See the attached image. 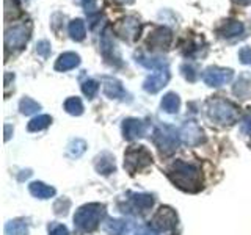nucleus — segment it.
I'll use <instances>...</instances> for the list:
<instances>
[{"mask_svg":"<svg viewBox=\"0 0 251 235\" xmlns=\"http://www.w3.org/2000/svg\"><path fill=\"white\" fill-rule=\"evenodd\" d=\"M168 177L173 184L184 191L196 193L202 188L201 171L193 166V164H188L185 162L176 160L173 163L168 169Z\"/></svg>","mask_w":251,"mask_h":235,"instance_id":"1","label":"nucleus"},{"mask_svg":"<svg viewBox=\"0 0 251 235\" xmlns=\"http://www.w3.org/2000/svg\"><path fill=\"white\" fill-rule=\"evenodd\" d=\"M206 113L210 121L222 125H231L237 122L239 119V107L232 102L222 99V97H212L206 104Z\"/></svg>","mask_w":251,"mask_h":235,"instance_id":"2","label":"nucleus"},{"mask_svg":"<svg viewBox=\"0 0 251 235\" xmlns=\"http://www.w3.org/2000/svg\"><path fill=\"white\" fill-rule=\"evenodd\" d=\"M105 215L104 204H86L82 206L74 215V224L80 232H93L100 223V218Z\"/></svg>","mask_w":251,"mask_h":235,"instance_id":"3","label":"nucleus"},{"mask_svg":"<svg viewBox=\"0 0 251 235\" xmlns=\"http://www.w3.org/2000/svg\"><path fill=\"white\" fill-rule=\"evenodd\" d=\"M31 36V24L21 22L5 30V47L6 50H21L25 47Z\"/></svg>","mask_w":251,"mask_h":235,"instance_id":"4","label":"nucleus"},{"mask_svg":"<svg viewBox=\"0 0 251 235\" xmlns=\"http://www.w3.org/2000/svg\"><path fill=\"white\" fill-rule=\"evenodd\" d=\"M151 163H152V155L145 146L130 147L129 151L124 154V168L127 169L130 174L143 171Z\"/></svg>","mask_w":251,"mask_h":235,"instance_id":"5","label":"nucleus"},{"mask_svg":"<svg viewBox=\"0 0 251 235\" xmlns=\"http://www.w3.org/2000/svg\"><path fill=\"white\" fill-rule=\"evenodd\" d=\"M152 140H154L155 146L159 147V151L162 154H165V155H168V154L175 152L176 149H177L180 135H177V132L173 127L163 125V127L155 129L154 135H152Z\"/></svg>","mask_w":251,"mask_h":235,"instance_id":"6","label":"nucleus"},{"mask_svg":"<svg viewBox=\"0 0 251 235\" xmlns=\"http://www.w3.org/2000/svg\"><path fill=\"white\" fill-rule=\"evenodd\" d=\"M234 72L229 68H218V66H210L202 72V80L207 86H222L232 80Z\"/></svg>","mask_w":251,"mask_h":235,"instance_id":"7","label":"nucleus"},{"mask_svg":"<svg viewBox=\"0 0 251 235\" xmlns=\"http://www.w3.org/2000/svg\"><path fill=\"white\" fill-rule=\"evenodd\" d=\"M115 33L118 36H121L126 41H135V39L140 36V30H141V25H140V21L137 18H124L121 21H118L115 24Z\"/></svg>","mask_w":251,"mask_h":235,"instance_id":"8","label":"nucleus"},{"mask_svg":"<svg viewBox=\"0 0 251 235\" xmlns=\"http://www.w3.org/2000/svg\"><path fill=\"white\" fill-rule=\"evenodd\" d=\"M152 227L155 231L160 232H168L173 231L177 224V215L176 212L170 207H160L157 210V213L152 218Z\"/></svg>","mask_w":251,"mask_h":235,"instance_id":"9","label":"nucleus"},{"mask_svg":"<svg viewBox=\"0 0 251 235\" xmlns=\"http://www.w3.org/2000/svg\"><path fill=\"white\" fill-rule=\"evenodd\" d=\"M173 41V33L167 27H157L154 28L148 38V46L152 50H167Z\"/></svg>","mask_w":251,"mask_h":235,"instance_id":"10","label":"nucleus"},{"mask_svg":"<svg viewBox=\"0 0 251 235\" xmlns=\"http://www.w3.org/2000/svg\"><path fill=\"white\" fill-rule=\"evenodd\" d=\"M168 82H170V68L159 69L143 82V90L146 93L155 94V93H159L163 86H167Z\"/></svg>","mask_w":251,"mask_h":235,"instance_id":"11","label":"nucleus"},{"mask_svg":"<svg viewBox=\"0 0 251 235\" xmlns=\"http://www.w3.org/2000/svg\"><path fill=\"white\" fill-rule=\"evenodd\" d=\"M146 132V124L140 119H135V118H129L123 122V133L126 140H135L140 137H145Z\"/></svg>","mask_w":251,"mask_h":235,"instance_id":"12","label":"nucleus"},{"mask_svg":"<svg viewBox=\"0 0 251 235\" xmlns=\"http://www.w3.org/2000/svg\"><path fill=\"white\" fill-rule=\"evenodd\" d=\"M102 83H104V94L110 99H121L124 100L127 93H126L123 83L113 77H104L102 78Z\"/></svg>","mask_w":251,"mask_h":235,"instance_id":"13","label":"nucleus"},{"mask_svg":"<svg viewBox=\"0 0 251 235\" xmlns=\"http://www.w3.org/2000/svg\"><path fill=\"white\" fill-rule=\"evenodd\" d=\"M180 138H182L184 143L190 144V146H195L202 141V130L196 125L195 122H187L182 130H180Z\"/></svg>","mask_w":251,"mask_h":235,"instance_id":"14","label":"nucleus"},{"mask_svg":"<svg viewBox=\"0 0 251 235\" xmlns=\"http://www.w3.org/2000/svg\"><path fill=\"white\" fill-rule=\"evenodd\" d=\"M80 65V57L74 52H65L61 53L57 63H55V69L60 70V72H65V70L74 69Z\"/></svg>","mask_w":251,"mask_h":235,"instance_id":"15","label":"nucleus"},{"mask_svg":"<svg viewBox=\"0 0 251 235\" xmlns=\"http://www.w3.org/2000/svg\"><path fill=\"white\" fill-rule=\"evenodd\" d=\"M94 166H96V171L99 174H104V176H108L112 174L115 171V159L113 155H110L108 152H104L100 154L98 159H96V163H94Z\"/></svg>","mask_w":251,"mask_h":235,"instance_id":"16","label":"nucleus"},{"mask_svg":"<svg viewBox=\"0 0 251 235\" xmlns=\"http://www.w3.org/2000/svg\"><path fill=\"white\" fill-rule=\"evenodd\" d=\"M132 209L137 212H146L152 207L154 199L151 194H138V193H129Z\"/></svg>","mask_w":251,"mask_h":235,"instance_id":"17","label":"nucleus"},{"mask_svg":"<svg viewBox=\"0 0 251 235\" xmlns=\"http://www.w3.org/2000/svg\"><path fill=\"white\" fill-rule=\"evenodd\" d=\"M30 193L38 199H49L52 196H55V188L50 185H46L43 182H31L30 184Z\"/></svg>","mask_w":251,"mask_h":235,"instance_id":"18","label":"nucleus"},{"mask_svg":"<svg viewBox=\"0 0 251 235\" xmlns=\"http://www.w3.org/2000/svg\"><path fill=\"white\" fill-rule=\"evenodd\" d=\"M135 58H137V63H140L141 66H145L148 69H152V70H159V69L168 68V61L165 58H152V57L149 58L143 53H137Z\"/></svg>","mask_w":251,"mask_h":235,"instance_id":"19","label":"nucleus"},{"mask_svg":"<svg viewBox=\"0 0 251 235\" xmlns=\"http://www.w3.org/2000/svg\"><path fill=\"white\" fill-rule=\"evenodd\" d=\"M243 31V24L239 21H227L222 27L218 28V35L222 38H234L242 35Z\"/></svg>","mask_w":251,"mask_h":235,"instance_id":"20","label":"nucleus"},{"mask_svg":"<svg viewBox=\"0 0 251 235\" xmlns=\"http://www.w3.org/2000/svg\"><path fill=\"white\" fill-rule=\"evenodd\" d=\"M6 235H27L28 234V224L25 219H11L5 226Z\"/></svg>","mask_w":251,"mask_h":235,"instance_id":"21","label":"nucleus"},{"mask_svg":"<svg viewBox=\"0 0 251 235\" xmlns=\"http://www.w3.org/2000/svg\"><path fill=\"white\" fill-rule=\"evenodd\" d=\"M160 105H162L163 112H167V113H177L179 107H180V99H179V96H177L176 93H168V94H165V96H163Z\"/></svg>","mask_w":251,"mask_h":235,"instance_id":"22","label":"nucleus"},{"mask_svg":"<svg viewBox=\"0 0 251 235\" xmlns=\"http://www.w3.org/2000/svg\"><path fill=\"white\" fill-rule=\"evenodd\" d=\"M102 229L107 235H123L126 232V223L121 219H113L108 218L105 219V223L102 224Z\"/></svg>","mask_w":251,"mask_h":235,"instance_id":"23","label":"nucleus"},{"mask_svg":"<svg viewBox=\"0 0 251 235\" xmlns=\"http://www.w3.org/2000/svg\"><path fill=\"white\" fill-rule=\"evenodd\" d=\"M68 31H69V35L74 41H82V39H85V35H86L85 22L82 19H73L69 22Z\"/></svg>","mask_w":251,"mask_h":235,"instance_id":"24","label":"nucleus"},{"mask_svg":"<svg viewBox=\"0 0 251 235\" xmlns=\"http://www.w3.org/2000/svg\"><path fill=\"white\" fill-rule=\"evenodd\" d=\"M234 93L237 94L239 97L247 99L251 93V78L248 75H242L234 86Z\"/></svg>","mask_w":251,"mask_h":235,"instance_id":"25","label":"nucleus"},{"mask_svg":"<svg viewBox=\"0 0 251 235\" xmlns=\"http://www.w3.org/2000/svg\"><path fill=\"white\" fill-rule=\"evenodd\" d=\"M52 122V118L49 115H41V116H36L33 118L30 122H28V130L30 132H38V130H43L46 127H49Z\"/></svg>","mask_w":251,"mask_h":235,"instance_id":"26","label":"nucleus"},{"mask_svg":"<svg viewBox=\"0 0 251 235\" xmlns=\"http://www.w3.org/2000/svg\"><path fill=\"white\" fill-rule=\"evenodd\" d=\"M19 110H21V113H22V115L28 116V115H33V113L39 112V110H41V105H39L38 102L33 100V99L24 97V99H21V102H19Z\"/></svg>","mask_w":251,"mask_h":235,"instance_id":"27","label":"nucleus"},{"mask_svg":"<svg viewBox=\"0 0 251 235\" xmlns=\"http://www.w3.org/2000/svg\"><path fill=\"white\" fill-rule=\"evenodd\" d=\"M113 39L110 36V30H105L104 33H102V39H100V50L104 53L105 58H112V53H113Z\"/></svg>","mask_w":251,"mask_h":235,"instance_id":"28","label":"nucleus"},{"mask_svg":"<svg viewBox=\"0 0 251 235\" xmlns=\"http://www.w3.org/2000/svg\"><path fill=\"white\" fill-rule=\"evenodd\" d=\"M21 16V6L18 0H5V21H11Z\"/></svg>","mask_w":251,"mask_h":235,"instance_id":"29","label":"nucleus"},{"mask_svg":"<svg viewBox=\"0 0 251 235\" xmlns=\"http://www.w3.org/2000/svg\"><path fill=\"white\" fill-rule=\"evenodd\" d=\"M65 110L73 116H80L83 113V104L78 97H69L65 102Z\"/></svg>","mask_w":251,"mask_h":235,"instance_id":"30","label":"nucleus"},{"mask_svg":"<svg viewBox=\"0 0 251 235\" xmlns=\"http://www.w3.org/2000/svg\"><path fill=\"white\" fill-rule=\"evenodd\" d=\"M85 149H86L85 141H82V140H73L68 144V154L71 157H75V159H77V157H80L85 152Z\"/></svg>","mask_w":251,"mask_h":235,"instance_id":"31","label":"nucleus"},{"mask_svg":"<svg viewBox=\"0 0 251 235\" xmlns=\"http://www.w3.org/2000/svg\"><path fill=\"white\" fill-rule=\"evenodd\" d=\"M82 91L88 99H93L99 91V83L96 80H93V78H88V80H85L82 83Z\"/></svg>","mask_w":251,"mask_h":235,"instance_id":"32","label":"nucleus"},{"mask_svg":"<svg viewBox=\"0 0 251 235\" xmlns=\"http://www.w3.org/2000/svg\"><path fill=\"white\" fill-rule=\"evenodd\" d=\"M69 206H71V201L66 199V198H63V199H58L57 202H55L53 210H55V213H57V215H66Z\"/></svg>","mask_w":251,"mask_h":235,"instance_id":"33","label":"nucleus"},{"mask_svg":"<svg viewBox=\"0 0 251 235\" xmlns=\"http://www.w3.org/2000/svg\"><path fill=\"white\" fill-rule=\"evenodd\" d=\"M36 52H38V55H41L43 58H47L50 55V43L49 41H39L38 44H36Z\"/></svg>","mask_w":251,"mask_h":235,"instance_id":"34","label":"nucleus"},{"mask_svg":"<svg viewBox=\"0 0 251 235\" xmlns=\"http://www.w3.org/2000/svg\"><path fill=\"white\" fill-rule=\"evenodd\" d=\"M78 2L82 3V6H83V10H85V13L90 16V18H93L94 14H96V2L94 0H78Z\"/></svg>","mask_w":251,"mask_h":235,"instance_id":"35","label":"nucleus"},{"mask_svg":"<svg viewBox=\"0 0 251 235\" xmlns=\"http://www.w3.org/2000/svg\"><path fill=\"white\" fill-rule=\"evenodd\" d=\"M239 60L243 65H251V47H242L239 52Z\"/></svg>","mask_w":251,"mask_h":235,"instance_id":"36","label":"nucleus"},{"mask_svg":"<svg viewBox=\"0 0 251 235\" xmlns=\"http://www.w3.org/2000/svg\"><path fill=\"white\" fill-rule=\"evenodd\" d=\"M240 129H242L243 133H251V112H248V113L245 115V118L242 119Z\"/></svg>","mask_w":251,"mask_h":235,"instance_id":"37","label":"nucleus"},{"mask_svg":"<svg viewBox=\"0 0 251 235\" xmlns=\"http://www.w3.org/2000/svg\"><path fill=\"white\" fill-rule=\"evenodd\" d=\"M182 70H184V75H185L187 80H190V82H195V80H196V72H195L193 66L184 65V66H182Z\"/></svg>","mask_w":251,"mask_h":235,"instance_id":"38","label":"nucleus"},{"mask_svg":"<svg viewBox=\"0 0 251 235\" xmlns=\"http://www.w3.org/2000/svg\"><path fill=\"white\" fill-rule=\"evenodd\" d=\"M49 235H69V231L66 229V226L55 224L52 229H50V234Z\"/></svg>","mask_w":251,"mask_h":235,"instance_id":"39","label":"nucleus"},{"mask_svg":"<svg viewBox=\"0 0 251 235\" xmlns=\"http://www.w3.org/2000/svg\"><path fill=\"white\" fill-rule=\"evenodd\" d=\"M135 235H155L151 229H148V227H141V229L137 231Z\"/></svg>","mask_w":251,"mask_h":235,"instance_id":"40","label":"nucleus"},{"mask_svg":"<svg viewBox=\"0 0 251 235\" xmlns=\"http://www.w3.org/2000/svg\"><path fill=\"white\" fill-rule=\"evenodd\" d=\"M10 132H11V127H10V125H5V141H8V140H10Z\"/></svg>","mask_w":251,"mask_h":235,"instance_id":"41","label":"nucleus"},{"mask_svg":"<svg viewBox=\"0 0 251 235\" xmlns=\"http://www.w3.org/2000/svg\"><path fill=\"white\" fill-rule=\"evenodd\" d=\"M232 2L237 3V5H250L251 0H232Z\"/></svg>","mask_w":251,"mask_h":235,"instance_id":"42","label":"nucleus"},{"mask_svg":"<svg viewBox=\"0 0 251 235\" xmlns=\"http://www.w3.org/2000/svg\"><path fill=\"white\" fill-rule=\"evenodd\" d=\"M115 2L121 3V5H130V3H133V0H115Z\"/></svg>","mask_w":251,"mask_h":235,"instance_id":"43","label":"nucleus"},{"mask_svg":"<svg viewBox=\"0 0 251 235\" xmlns=\"http://www.w3.org/2000/svg\"><path fill=\"white\" fill-rule=\"evenodd\" d=\"M250 146H251V141H250Z\"/></svg>","mask_w":251,"mask_h":235,"instance_id":"44","label":"nucleus"}]
</instances>
